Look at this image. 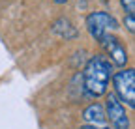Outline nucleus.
Here are the masks:
<instances>
[{
	"mask_svg": "<svg viewBox=\"0 0 135 129\" xmlns=\"http://www.w3.org/2000/svg\"><path fill=\"white\" fill-rule=\"evenodd\" d=\"M53 30L56 32V34L60 36V38H66V39H71V38H75L77 36V30L73 28V24L68 21V19H58L55 24H53Z\"/></svg>",
	"mask_w": 135,
	"mask_h": 129,
	"instance_id": "nucleus-7",
	"label": "nucleus"
},
{
	"mask_svg": "<svg viewBox=\"0 0 135 129\" xmlns=\"http://www.w3.org/2000/svg\"><path fill=\"white\" fill-rule=\"evenodd\" d=\"M83 120L90 125H99L105 122V110L101 103H92L83 110Z\"/></svg>",
	"mask_w": 135,
	"mask_h": 129,
	"instance_id": "nucleus-6",
	"label": "nucleus"
},
{
	"mask_svg": "<svg viewBox=\"0 0 135 129\" xmlns=\"http://www.w3.org/2000/svg\"><path fill=\"white\" fill-rule=\"evenodd\" d=\"M81 129H98L96 125H84V127H81Z\"/></svg>",
	"mask_w": 135,
	"mask_h": 129,
	"instance_id": "nucleus-11",
	"label": "nucleus"
},
{
	"mask_svg": "<svg viewBox=\"0 0 135 129\" xmlns=\"http://www.w3.org/2000/svg\"><path fill=\"white\" fill-rule=\"evenodd\" d=\"M99 45L105 49V53L109 56L107 60L111 64H114V66H118V68H124L126 64H128V60H129L128 49L124 47V43L118 39V38H114L113 34H105L103 38H101Z\"/></svg>",
	"mask_w": 135,
	"mask_h": 129,
	"instance_id": "nucleus-5",
	"label": "nucleus"
},
{
	"mask_svg": "<svg viewBox=\"0 0 135 129\" xmlns=\"http://www.w3.org/2000/svg\"><path fill=\"white\" fill-rule=\"evenodd\" d=\"M113 88H114V95L120 103L128 105L129 109H135V71L131 68L116 71L113 77Z\"/></svg>",
	"mask_w": 135,
	"mask_h": 129,
	"instance_id": "nucleus-2",
	"label": "nucleus"
},
{
	"mask_svg": "<svg viewBox=\"0 0 135 129\" xmlns=\"http://www.w3.org/2000/svg\"><path fill=\"white\" fill-rule=\"evenodd\" d=\"M53 2H55V4H58V6H62V4H66V2H68V0H53Z\"/></svg>",
	"mask_w": 135,
	"mask_h": 129,
	"instance_id": "nucleus-10",
	"label": "nucleus"
},
{
	"mask_svg": "<svg viewBox=\"0 0 135 129\" xmlns=\"http://www.w3.org/2000/svg\"><path fill=\"white\" fill-rule=\"evenodd\" d=\"M120 4H122L126 15H133V11H135V0H120Z\"/></svg>",
	"mask_w": 135,
	"mask_h": 129,
	"instance_id": "nucleus-8",
	"label": "nucleus"
},
{
	"mask_svg": "<svg viewBox=\"0 0 135 129\" xmlns=\"http://www.w3.org/2000/svg\"><path fill=\"white\" fill-rule=\"evenodd\" d=\"M103 129H109V127H103Z\"/></svg>",
	"mask_w": 135,
	"mask_h": 129,
	"instance_id": "nucleus-12",
	"label": "nucleus"
},
{
	"mask_svg": "<svg viewBox=\"0 0 135 129\" xmlns=\"http://www.w3.org/2000/svg\"><path fill=\"white\" fill-rule=\"evenodd\" d=\"M113 77V64L105 54H94L86 60L83 69V90L88 97H101L107 94L109 80Z\"/></svg>",
	"mask_w": 135,
	"mask_h": 129,
	"instance_id": "nucleus-1",
	"label": "nucleus"
},
{
	"mask_svg": "<svg viewBox=\"0 0 135 129\" xmlns=\"http://www.w3.org/2000/svg\"><path fill=\"white\" fill-rule=\"evenodd\" d=\"M118 28H120L118 21L107 11H92L86 17V30L92 36V39H96L98 43L101 41V38L105 34H111V32H114Z\"/></svg>",
	"mask_w": 135,
	"mask_h": 129,
	"instance_id": "nucleus-3",
	"label": "nucleus"
},
{
	"mask_svg": "<svg viewBox=\"0 0 135 129\" xmlns=\"http://www.w3.org/2000/svg\"><path fill=\"white\" fill-rule=\"evenodd\" d=\"M105 120L111 122L113 129H129V116L124 109V105L120 103V99L116 97L113 92L105 94Z\"/></svg>",
	"mask_w": 135,
	"mask_h": 129,
	"instance_id": "nucleus-4",
	"label": "nucleus"
},
{
	"mask_svg": "<svg viewBox=\"0 0 135 129\" xmlns=\"http://www.w3.org/2000/svg\"><path fill=\"white\" fill-rule=\"evenodd\" d=\"M124 24H126V28H128L129 34H133V30H135V21H133V15H126V17H124Z\"/></svg>",
	"mask_w": 135,
	"mask_h": 129,
	"instance_id": "nucleus-9",
	"label": "nucleus"
}]
</instances>
